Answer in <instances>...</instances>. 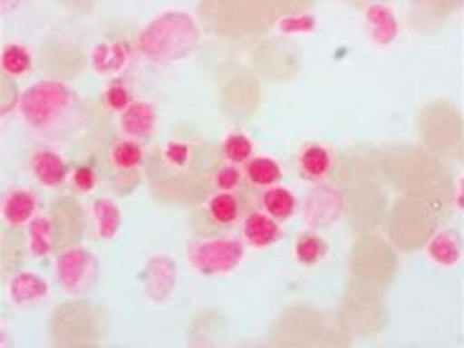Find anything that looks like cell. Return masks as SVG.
I'll return each mask as SVG.
<instances>
[{
	"instance_id": "obj_1",
	"label": "cell",
	"mask_w": 464,
	"mask_h": 348,
	"mask_svg": "<svg viewBox=\"0 0 464 348\" xmlns=\"http://www.w3.org/2000/svg\"><path fill=\"white\" fill-rule=\"evenodd\" d=\"M199 46L198 21L185 11H164L140 35V51L157 63H174Z\"/></svg>"
},
{
	"instance_id": "obj_2",
	"label": "cell",
	"mask_w": 464,
	"mask_h": 348,
	"mask_svg": "<svg viewBox=\"0 0 464 348\" xmlns=\"http://www.w3.org/2000/svg\"><path fill=\"white\" fill-rule=\"evenodd\" d=\"M76 104H79V99L66 83L38 82L21 93L18 111L28 127L48 129L63 121L76 109Z\"/></svg>"
},
{
	"instance_id": "obj_3",
	"label": "cell",
	"mask_w": 464,
	"mask_h": 348,
	"mask_svg": "<svg viewBox=\"0 0 464 348\" xmlns=\"http://www.w3.org/2000/svg\"><path fill=\"white\" fill-rule=\"evenodd\" d=\"M243 257L245 243L237 237H208V240H199L187 250L189 267L205 278L227 276L243 263Z\"/></svg>"
},
{
	"instance_id": "obj_4",
	"label": "cell",
	"mask_w": 464,
	"mask_h": 348,
	"mask_svg": "<svg viewBox=\"0 0 464 348\" xmlns=\"http://www.w3.org/2000/svg\"><path fill=\"white\" fill-rule=\"evenodd\" d=\"M96 276H99V263L89 250L71 247L58 256L56 278L66 295H83L86 290L93 288Z\"/></svg>"
},
{
	"instance_id": "obj_5",
	"label": "cell",
	"mask_w": 464,
	"mask_h": 348,
	"mask_svg": "<svg viewBox=\"0 0 464 348\" xmlns=\"http://www.w3.org/2000/svg\"><path fill=\"white\" fill-rule=\"evenodd\" d=\"M343 212V195L334 187H314L303 199V218L314 227H328Z\"/></svg>"
},
{
	"instance_id": "obj_6",
	"label": "cell",
	"mask_w": 464,
	"mask_h": 348,
	"mask_svg": "<svg viewBox=\"0 0 464 348\" xmlns=\"http://www.w3.org/2000/svg\"><path fill=\"white\" fill-rule=\"evenodd\" d=\"M177 290V266L167 256H151L144 267V293L151 303H167Z\"/></svg>"
},
{
	"instance_id": "obj_7",
	"label": "cell",
	"mask_w": 464,
	"mask_h": 348,
	"mask_svg": "<svg viewBox=\"0 0 464 348\" xmlns=\"http://www.w3.org/2000/svg\"><path fill=\"white\" fill-rule=\"evenodd\" d=\"M363 28L369 34L376 48H389L394 46V41L399 38V18L396 11L386 3H373L363 11Z\"/></svg>"
},
{
	"instance_id": "obj_8",
	"label": "cell",
	"mask_w": 464,
	"mask_h": 348,
	"mask_svg": "<svg viewBox=\"0 0 464 348\" xmlns=\"http://www.w3.org/2000/svg\"><path fill=\"white\" fill-rule=\"evenodd\" d=\"M28 167H31V174H34L35 182L41 187H46V189L63 185L66 177H69V164H66V160L56 150L31 151Z\"/></svg>"
},
{
	"instance_id": "obj_9",
	"label": "cell",
	"mask_w": 464,
	"mask_h": 348,
	"mask_svg": "<svg viewBox=\"0 0 464 348\" xmlns=\"http://www.w3.org/2000/svg\"><path fill=\"white\" fill-rule=\"evenodd\" d=\"M295 167H298L301 179H305V182H324L331 172V167H334V151L325 144H318V141L303 144Z\"/></svg>"
},
{
	"instance_id": "obj_10",
	"label": "cell",
	"mask_w": 464,
	"mask_h": 348,
	"mask_svg": "<svg viewBox=\"0 0 464 348\" xmlns=\"http://www.w3.org/2000/svg\"><path fill=\"white\" fill-rule=\"evenodd\" d=\"M129 61H131V48H129L127 41H119V38L102 41L92 51V66L102 76H116V73H121L129 66Z\"/></svg>"
},
{
	"instance_id": "obj_11",
	"label": "cell",
	"mask_w": 464,
	"mask_h": 348,
	"mask_svg": "<svg viewBox=\"0 0 464 348\" xmlns=\"http://www.w3.org/2000/svg\"><path fill=\"white\" fill-rule=\"evenodd\" d=\"M48 295V283L34 270H21L15 273L8 285H5V298L13 303V305H34V303H41Z\"/></svg>"
},
{
	"instance_id": "obj_12",
	"label": "cell",
	"mask_w": 464,
	"mask_h": 348,
	"mask_svg": "<svg viewBox=\"0 0 464 348\" xmlns=\"http://www.w3.org/2000/svg\"><path fill=\"white\" fill-rule=\"evenodd\" d=\"M283 237L280 222L267 218L266 212H247L243 220V243L256 247V250H266L270 245H276Z\"/></svg>"
},
{
	"instance_id": "obj_13",
	"label": "cell",
	"mask_w": 464,
	"mask_h": 348,
	"mask_svg": "<svg viewBox=\"0 0 464 348\" xmlns=\"http://www.w3.org/2000/svg\"><path fill=\"white\" fill-rule=\"evenodd\" d=\"M121 129L129 140H147L157 129V109L150 102H131L121 114Z\"/></svg>"
},
{
	"instance_id": "obj_14",
	"label": "cell",
	"mask_w": 464,
	"mask_h": 348,
	"mask_svg": "<svg viewBox=\"0 0 464 348\" xmlns=\"http://www.w3.org/2000/svg\"><path fill=\"white\" fill-rule=\"evenodd\" d=\"M35 215H38V198L31 189H11L3 199V220L13 227L28 225Z\"/></svg>"
},
{
	"instance_id": "obj_15",
	"label": "cell",
	"mask_w": 464,
	"mask_h": 348,
	"mask_svg": "<svg viewBox=\"0 0 464 348\" xmlns=\"http://www.w3.org/2000/svg\"><path fill=\"white\" fill-rule=\"evenodd\" d=\"M205 218L218 227H232L243 218V202L235 192H218L205 202Z\"/></svg>"
},
{
	"instance_id": "obj_16",
	"label": "cell",
	"mask_w": 464,
	"mask_h": 348,
	"mask_svg": "<svg viewBox=\"0 0 464 348\" xmlns=\"http://www.w3.org/2000/svg\"><path fill=\"white\" fill-rule=\"evenodd\" d=\"M243 179H247V185L253 189H270V187H278L283 179V167L276 162L273 157H250L243 164Z\"/></svg>"
},
{
	"instance_id": "obj_17",
	"label": "cell",
	"mask_w": 464,
	"mask_h": 348,
	"mask_svg": "<svg viewBox=\"0 0 464 348\" xmlns=\"http://www.w3.org/2000/svg\"><path fill=\"white\" fill-rule=\"evenodd\" d=\"M260 212H266L267 218H273L276 222L290 220L298 212V199L295 195L285 189V187H270L260 192Z\"/></svg>"
},
{
	"instance_id": "obj_18",
	"label": "cell",
	"mask_w": 464,
	"mask_h": 348,
	"mask_svg": "<svg viewBox=\"0 0 464 348\" xmlns=\"http://www.w3.org/2000/svg\"><path fill=\"white\" fill-rule=\"evenodd\" d=\"M427 256L434 266L454 267L462 260V243L457 237V232L440 230L430 243H427Z\"/></svg>"
},
{
	"instance_id": "obj_19",
	"label": "cell",
	"mask_w": 464,
	"mask_h": 348,
	"mask_svg": "<svg viewBox=\"0 0 464 348\" xmlns=\"http://www.w3.org/2000/svg\"><path fill=\"white\" fill-rule=\"evenodd\" d=\"M93 230L102 240H114L121 230V208L111 198L93 199L92 205Z\"/></svg>"
},
{
	"instance_id": "obj_20",
	"label": "cell",
	"mask_w": 464,
	"mask_h": 348,
	"mask_svg": "<svg viewBox=\"0 0 464 348\" xmlns=\"http://www.w3.org/2000/svg\"><path fill=\"white\" fill-rule=\"evenodd\" d=\"M293 253H295V260L305 267H314L318 263H324V257L328 256V245L318 235V232L305 230L295 237V245H293Z\"/></svg>"
},
{
	"instance_id": "obj_21",
	"label": "cell",
	"mask_w": 464,
	"mask_h": 348,
	"mask_svg": "<svg viewBox=\"0 0 464 348\" xmlns=\"http://www.w3.org/2000/svg\"><path fill=\"white\" fill-rule=\"evenodd\" d=\"M28 253L31 257H46L53 250V222L44 218V215H35L34 220L28 222Z\"/></svg>"
},
{
	"instance_id": "obj_22",
	"label": "cell",
	"mask_w": 464,
	"mask_h": 348,
	"mask_svg": "<svg viewBox=\"0 0 464 348\" xmlns=\"http://www.w3.org/2000/svg\"><path fill=\"white\" fill-rule=\"evenodd\" d=\"M144 160V151H141L140 141L137 140H119L111 147V154H109V162L114 164V169L119 172H131L137 169Z\"/></svg>"
},
{
	"instance_id": "obj_23",
	"label": "cell",
	"mask_w": 464,
	"mask_h": 348,
	"mask_svg": "<svg viewBox=\"0 0 464 348\" xmlns=\"http://www.w3.org/2000/svg\"><path fill=\"white\" fill-rule=\"evenodd\" d=\"M0 66H3V71L8 76H24L34 66V56L21 44H8V46L3 48V53H0Z\"/></svg>"
},
{
	"instance_id": "obj_24",
	"label": "cell",
	"mask_w": 464,
	"mask_h": 348,
	"mask_svg": "<svg viewBox=\"0 0 464 348\" xmlns=\"http://www.w3.org/2000/svg\"><path fill=\"white\" fill-rule=\"evenodd\" d=\"M253 141H250V137L247 134H243V131H230L225 140H222V154H225V162L230 164H245L250 157H256L253 154Z\"/></svg>"
},
{
	"instance_id": "obj_25",
	"label": "cell",
	"mask_w": 464,
	"mask_h": 348,
	"mask_svg": "<svg viewBox=\"0 0 464 348\" xmlns=\"http://www.w3.org/2000/svg\"><path fill=\"white\" fill-rule=\"evenodd\" d=\"M318 28V18L314 13H295V15H283L278 24H276V31L280 35H308L314 34Z\"/></svg>"
},
{
	"instance_id": "obj_26",
	"label": "cell",
	"mask_w": 464,
	"mask_h": 348,
	"mask_svg": "<svg viewBox=\"0 0 464 348\" xmlns=\"http://www.w3.org/2000/svg\"><path fill=\"white\" fill-rule=\"evenodd\" d=\"M189 157H192V150H189V144H185V141H167L164 144L162 160L169 169H177V172L187 169Z\"/></svg>"
},
{
	"instance_id": "obj_27",
	"label": "cell",
	"mask_w": 464,
	"mask_h": 348,
	"mask_svg": "<svg viewBox=\"0 0 464 348\" xmlns=\"http://www.w3.org/2000/svg\"><path fill=\"white\" fill-rule=\"evenodd\" d=\"M240 185H243V169L237 164L225 162L222 167H218V172H215L218 192H237Z\"/></svg>"
},
{
	"instance_id": "obj_28",
	"label": "cell",
	"mask_w": 464,
	"mask_h": 348,
	"mask_svg": "<svg viewBox=\"0 0 464 348\" xmlns=\"http://www.w3.org/2000/svg\"><path fill=\"white\" fill-rule=\"evenodd\" d=\"M104 104L109 111H116V114H124L129 106H131V92L121 82L109 83L104 89Z\"/></svg>"
},
{
	"instance_id": "obj_29",
	"label": "cell",
	"mask_w": 464,
	"mask_h": 348,
	"mask_svg": "<svg viewBox=\"0 0 464 348\" xmlns=\"http://www.w3.org/2000/svg\"><path fill=\"white\" fill-rule=\"evenodd\" d=\"M71 182H73V189L76 192H93L96 185H99V172L93 169L92 164H82L71 172Z\"/></svg>"
},
{
	"instance_id": "obj_30",
	"label": "cell",
	"mask_w": 464,
	"mask_h": 348,
	"mask_svg": "<svg viewBox=\"0 0 464 348\" xmlns=\"http://www.w3.org/2000/svg\"><path fill=\"white\" fill-rule=\"evenodd\" d=\"M462 189H464V179L457 177V187H454V209L462 212Z\"/></svg>"
}]
</instances>
